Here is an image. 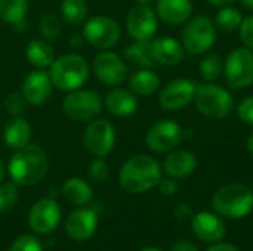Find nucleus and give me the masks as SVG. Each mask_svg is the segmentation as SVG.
I'll use <instances>...</instances> for the list:
<instances>
[{
	"instance_id": "obj_48",
	"label": "nucleus",
	"mask_w": 253,
	"mask_h": 251,
	"mask_svg": "<svg viewBox=\"0 0 253 251\" xmlns=\"http://www.w3.org/2000/svg\"><path fill=\"white\" fill-rule=\"evenodd\" d=\"M139 251H162V250H159V249H154V247H147V249H142V250H139Z\"/></svg>"
},
{
	"instance_id": "obj_42",
	"label": "nucleus",
	"mask_w": 253,
	"mask_h": 251,
	"mask_svg": "<svg viewBox=\"0 0 253 251\" xmlns=\"http://www.w3.org/2000/svg\"><path fill=\"white\" fill-rule=\"evenodd\" d=\"M206 251H239L234 246L231 244H216V246H212L211 249H208Z\"/></svg>"
},
{
	"instance_id": "obj_10",
	"label": "nucleus",
	"mask_w": 253,
	"mask_h": 251,
	"mask_svg": "<svg viewBox=\"0 0 253 251\" xmlns=\"http://www.w3.org/2000/svg\"><path fill=\"white\" fill-rule=\"evenodd\" d=\"M120 25L110 16L95 15L83 25V38L96 49H110L120 40Z\"/></svg>"
},
{
	"instance_id": "obj_5",
	"label": "nucleus",
	"mask_w": 253,
	"mask_h": 251,
	"mask_svg": "<svg viewBox=\"0 0 253 251\" xmlns=\"http://www.w3.org/2000/svg\"><path fill=\"white\" fill-rule=\"evenodd\" d=\"M104 108L101 95L90 89H77L68 92L62 101L64 114L76 123H89L95 120Z\"/></svg>"
},
{
	"instance_id": "obj_4",
	"label": "nucleus",
	"mask_w": 253,
	"mask_h": 251,
	"mask_svg": "<svg viewBox=\"0 0 253 251\" xmlns=\"http://www.w3.org/2000/svg\"><path fill=\"white\" fill-rule=\"evenodd\" d=\"M212 206L215 212L224 217L242 219L252 212L253 192L240 183L225 185L215 192Z\"/></svg>"
},
{
	"instance_id": "obj_47",
	"label": "nucleus",
	"mask_w": 253,
	"mask_h": 251,
	"mask_svg": "<svg viewBox=\"0 0 253 251\" xmlns=\"http://www.w3.org/2000/svg\"><path fill=\"white\" fill-rule=\"evenodd\" d=\"M3 178H4V166H3V163L0 160V182L3 180Z\"/></svg>"
},
{
	"instance_id": "obj_24",
	"label": "nucleus",
	"mask_w": 253,
	"mask_h": 251,
	"mask_svg": "<svg viewBox=\"0 0 253 251\" xmlns=\"http://www.w3.org/2000/svg\"><path fill=\"white\" fill-rule=\"evenodd\" d=\"M25 56L27 61L30 62V65H33L36 70H44L49 68L55 58V50L50 46V43L47 40H42V38H33L28 41L27 47H25Z\"/></svg>"
},
{
	"instance_id": "obj_12",
	"label": "nucleus",
	"mask_w": 253,
	"mask_h": 251,
	"mask_svg": "<svg viewBox=\"0 0 253 251\" xmlns=\"http://www.w3.org/2000/svg\"><path fill=\"white\" fill-rule=\"evenodd\" d=\"M92 70L101 83L111 87L122 84L127 77L126 64L117 53L110 50H102L93 58Z\"/></svg>"
},
{
	"instance_id": "obj_43",
	"label": "nucleus",
	"mask_w": 253,
	"mask_h": 251,
	"mask_svg": "<svg viewBox=\"0 0 253 251\" xmlns=\"http://www.w3.org/2000/svg\"><path fill=\"white\" fill-rule=\"evenodd\" d=\"M206 1H209V3L213 4V6H230V4H233L236 0H206Z\"/></svg>"
},
{
	"instance_id": "obj_26",
	"label": "nucleus",
	"mask_w": 253,
	"mask_h": 251,
	"mask_svg": "<svg viewBox=\"0 0 253 251\" xmlns=\"http://www.w3.org/2000/svg\"><path fill=\"white\" fill-rule=\"evenodd\" d=\"M62 197L73 206H86L92 201L93 192L87 182L80 178H70L62 185Z\"/></svg>"
},
{
	"instance_id": "obj_23",
	"label": "nucleus",
	"mask_w": 253,
	"mask_h": 251,
	"mask_svg": "<svg viewBox=\"0 0 253 251\" xmlns=\"http://www.w3.org/2000/svg\"><path fill=\"white\" fill-rule=\"evenodd\" d=\"M31 141V126L22 117H13L4 129H3V142L4 145L12 149H21L27 146Z\"/></svg>"
},
{
	"instance_id": "obj_8",
	"label": "nucleus",
	"mask_w": 253,
	"mask_h": 251,
	"mask_svg": "<svg viewBox=\"0 0 253 251\" xmlns=\"http://www.w3.org/2000/svg\"><path fill=\"white\" fill-rule=\"evenodd\" d=\"M225 81L231 89H246L253 84V52L248 47H236L224 64Z\"/></svg>"
},
{
	"instance_id": "obj_22",
	"label": "nucleus",
	"mask_w": 253,
	"mask_h": 251,
	"mask_svg": "<svg viewBox=\"0 0 253 251\" xmlns=\"http://www.w3.org/2000/svg\"><path fill=\"white\" fill-rule=\"evenodd\" d=\"M197 167V158L193 152L181 149L170 152L163 161V170L169 178L184 179L190 176Z\"/></svg>"
},
{
	"instance_id": "obj_37",
	"label": "nucleus",
	"mask_w": 253,
	"mask_h": 251,
	"mask_svg": "<svg viewBox=\"0 0 253 251\" xmlns=\"http://www.w3.org/2000/svg\"><path fill=\"white\" fill-rule=\"evenodd\" d=\"M239 31H240V40L243 41V46L253 52V15L243 18Z\"/></svg>"
},
{
	"instance_id": "obj_2",
	"label": "nucleus",
	"mask_w": 253,
	"mask_h": 251,
	"mask_svg": "<svg viewBox=\"0 0 253 251\" xmlns=\"http://www.w3.org/2000/svg\"><path fill=\"white\" fill-rule=\"evenodd\" d=\"M160 180V164L147 154H136L126 160L119 173V183L129 194H144L157 186Z\"/></svg>"
},
{
	"instance_id": "obj_40",
	"label": "nucleus",
	"mask_w": 253,
	"mask_h": 251,
	"mask_svg": "<svg viewBox=\"0 0 253 251\" xmlns=\"http://www.w3.org/2000/svg\"><path fill=\"white\" fill-rule=\"evenodd\" d=\"M160 188V192L166 197H172L178 192V183L175 182L173 178H168V179H162L157 185Z\"/></svg>"
},
{
	"instance_id": "obj_44",
	"label": "nucleus",
	"mask_w": 253,
	"mask_h": 251,
	"mask_svg": "<svg viewBox=\"0 0 253 251\" xmlns=\"http://www.w3.org/2000/svg\"><path fill=\"white\" fill-rule=\"evenodd\" d=\"M248 151H249V155L253 158V133L248 139Z\"/></svg>"
},
{
	"instance_id": "obj_31",
	"label": "nucleus",
	"mask_w": 253,
	"mask_h": 251,
	"mask_svg": "<svg viewBox=\"0 0 253 251\" xmlns=\"http://www.w3.org/2000/svg\"><path fill=\"white\" fill-rule=\"evenodd\" d=\"M200 75L203 77V80L206 81H215L222 70H224V62H222V58L216 53H211V55H206L202 62H200Z\"/></svg>"
},
{
	"instance_id": "obj_16",
	"label": "nucleus",
	"mask_w": 253,
	"mask_h": 251,
	"mask_svg": "<svg viewBox=\"0 0 253 251\" xmlns=\"http://www.w3.org/2000/svg\"><path fill=\"white\" fill-rule=\"evenodd\" d=\"M52 89L53 84L49 72H46L44 70H34L28 72L27 77L24 78L21 93L28 104L42 105L52 95Z\"/></svg>"
},
{
	"instance_id": "obj_28",
	"label": "nucleus",
	"mask_w": 253,
	"mask_h": 251,
	"mask_svg": "<svg viewBox=\"0 0 253 251\" xmlns=\"http://www.w3.org/2000/svg\"><path fill=\"white\" fill-rule=\"evenodd\" d=\"M27 12L28 0H0V19L12 27L24 22Z\"/></svg>"
},
{
	"instance_id": "obj_7",
	"label": "nucleus",
	"mask_w": 253,
	"mask_h": 251,
	"mask_svg": "<svg viewBox=\"0 0 253 251\" xmlns=\"http://www.w3.org/2000/svg\"><path fill=\"white\" fill-rule=\"evenodd\" d=\"M181 40L184 50L191 55H203L215 44L216 25L208 16H194L187 21Z\"/></svg>"
},
{
	"instance_id": "obj_29",
	"label": "nucleus",
	"mask_w": 253,
	"mask_h": 251,
	"mask_svg": "<svg viewBox=\"0 0 253 251\" xmlns=\"http://www.w3.org/2000/svg\"><path fill=\"white\" fill-rule=\"evenodd\" d=\"M59 9H61L62 18L68 24H73V25L82 24L87 16L86 0H62Z\"/></svg>"
},
{
	"instance_id": "obj_33",
	"label": "nucleus",
	"mask_w": 253,
	"mask_h": 251,
	"mask_svg": "<svg viewBox=\"0 0 253 251\" xmlns=\"http://www.w3.org/2000/svg\"><path fill=\"white\" fill-rule=\"evenodd\" d=\"M18 203V185L7 182L0 185V213L10 212Z\"/></svg>"
},
{
	"instance_id": "obj_34",
	"label": "nucleus",
	"mask_w": 253,
	"mask_h": 251,
	"mask_svg": "<svg viewBox=\"0 0 253 251\" xmlns=\"http://www.w3.org/2000/svg\"><path fill=\"white\" fill-rule=\"evenodd\" d=\"M25 98L22 96L21 92H12L4 98V109L7 114L13 115V117H21L25 112Z\"/></svg>"
},
{
	"instance_id": "obj_36",
	"label": "nucleus",
	"mask_w": 253,
	"mask_h": 251,
	"mask_svg": "<svg viewBox=\"0 0 253 251\" xmlns=\"http://www.w3.org/2000/svg\"><path fill=\"white\" fill-rule=\"evenodd\" d=\"M108 173H110V167L104 158H96L95 161H92L87 172L89 179L95 183H102L108 178Z\"/></svg>"
},
{
	"instance_id": "obj_13",
	"label": "nucleus",
	"mask_w": 253,
	"mask_h": 251,
	"mask_svg": "<svg viewBox=\"0 0 253 251\" xmlns=\"http://www.w3.org/2000/svg\"><path fill=\"white\" fill-rule=\"evenodd\" d=\"M61 220V207L52 198L36 201L28 212V226L39 235L52 232Z\"/></svg>"
},
{
	"instance_id": "obj_17",
	"label": "nucleus",
	"mask_w": 253,
	"mask_h": 251,
	"mask_svg": "<svg viewBox=\"0 0 253 251\" xmlns=\"http://www.w3.org/2000/svg\"><path fill=\"white\" fill-rule=\"evenodd\" d=\"M65 232L74 241L89 240L98 226V216L90 209H77L71 212L65 220Z\"/></svg>"
},
{
	"instance_id": "obj_19",
	"label": "nucleus",
	"mask_w": 253,
	"mask_h": 251,
	"mask_svg": "<svg viewBox=\"0 0 253 251\" xmlns=\"http://www.w3.org/2000/svg\"><path fill=\"white\" fill-rule=\"evenodd\" d=\"M191 0H156V15L166 24L181 25L191 18Z\"/></svg>"
},
{
	"instance_id": "obj_30",
	"label": "nucleus",
	"mask_w": 253,
	"mask_h": 251,
	"mask_svg": "<svg viewBox=\"0 0 253 251\" xmlns=\"http://www.w3.org/2000/svg\"><path fill=\"white\" fill-rule=\"evenodd\" d=\"M243 21V16L239 9L231 6H222V9L215 16V25L216 28H221L224 31H236L240 28V24Z\"/></svg>"
},
{
	"instance_id": "obj_27",
	"label": "nucleus",
	"mask_w": 253,
	"mask_h": 251,
	"mask_svg": "<svg viewBox=\"0 0 253 251\" xmlns=\"http://www.w3.org/2000/svg\"><path fill=\"white\" fill-rule=\"evenodd\" d=\"M129 87L135 95L150 96L160 87V77L151 68H141L129 77Z\"/></svg>"
},
{
	"instance_id": "obj_45",
	"label": "nucleus",
	"mask_w": 253,
	"mask_h": 251,
	"mask_svg": "<svg viewBox=\"0 0 253 251\" xmlns=\"http://www.w3.org/2000/svg\"><path fill=\"white\" fill-rule=\"evenodd\" d=\"M240 3H242L245 7H248V9L253 10V0H240Z\"/></svg>"
},
{
	"instance_id": "obj_15",
	"label": "nucleus",
	"mask_w": 253,
	"mask_h": 251,
	"mask_svg": "<svg viewBox=\"0 0 253 251\" xmlns=\"http://www.w3.org/2000/svg\"><path fill=\"white\" fill-rule=\"evenodd\" d=\"M126 30L133 40H150L157 31V15L145 4L130 9L126 18Z\"/></svg>"
},
{
	"instance_id": "obj_1",
	"label": "nucleus",
	"mask_w": 253,
	"mask_h": 251,
	"mask_svg": "<svg viewBox=\"0 0 253 251\" xmlns=\"http://www.w3.org/2000/svg\"><path fill=\"white\" fill-rule=\"evenodd\" d=\"M49 161L44 149L36 143H28L27 146L13 151L7 173L19 186H33L39 183L47 173Z\"/></svg>"
},
{
	"instance_id": "obj_32",
	"label": "nucleus",
	"mask_w": 253,
	"mask_h": 251,
	"mask_svg": "<svg viewBox=\"0 0 253 251\" xmlns=\"http://www.w3.org/2000/svg\"><path fill=\"white\" fill-rule=\"evenodd\" d=\"M39 27H40L42 36H43L47 41L55 40V38L61 34V30H62V24H61L59 18H58L55 13H44V15L40 18Z\"/></svg>"
},
{
	"instance_id": "obj_18",
	"label": "nucleus",
	"mask_w": 253,
	"mask_h": 251,
	"mask_svg": "<svg viewBox=\"0 0 253 251\" xmlns=\"http://www.w3.org/2000/svg\"><path fill=\"white\" fill-rule=\"evenodd\" d=\"M191 228L194 235L205 243H218L225 235L224 222L213 213L200 212L193 216Z\"/></svg>"
},
{
	"instance_id": "obj_25",
	"label": "nucleus",
	"mask_w": 253,
	"mask_h": 251,
	"mask_svg": "<svg viewBox=\"0 0 253 251\" xmlns=\"http://www.w3.org/2000/svg\"><path fill=\"white\" fill-rule=\"evenodd\" d=\"M126 61L139 68H153L157 62L153 53V43L150 40H135L123 50Z\"/></svg>"
},
{
	"instance_id": "obj_35",
	"label": "nucleus",
	"mask_w": 253,
	"mask_h": 251,
	"mask_svg": "<svg viewBox=\"0 0 253 251\" xmlns=\"http://www.w3.org/2000/svg\"><path fill=\"white\" fill-rule=\"evenodd\" d=\"M7 251H43L40 241L30 234L19 235L10 246Z\"/></svg>"
},
{
	"instance_id": "obj_6",
	"label": "nucleus",
	"mask_w": 253,
	"mask_h": 251,
	"mask_svg": "<svg viewBox=\"0 0 253 251\" xmlns=\"http://www.w3.org/2000/svg\"><path fill=\"white\" fill-rule=\"evenodd\" d=\"M194 104L200 114L215 120L228 117L234 108V99L231 93L218 84L197 86Z\"/></svg>"
},
{
	"instance_id": "obj_21",
	"label": "nucleus",
	"mask_w": 253,
	"mask_h": 251,
	"mask_svg": "<svg viewBox=\"0 0 253 251\" xmlns=\"http://www.w3.org/2000/svg\"><path fill=\"white\" fill-rule=\"evenodd\" d=\"M153 43V53L157 64L166 67H175L184 59V47L182 44L169 36H160Z\"/></svg>"
},
{
	"instance_id": "obj_41",
	"label": "nucleus",
	"mask_w": 253,
	"mask_h": 251,
	"mask_svg": "<svg viewBox=\"0 0 253 251\" xmlns=\"http://www.w3.org/2000/svg\"><path fill=\"white\" fill-rule=\"evenodd\" d=\"M170 251H199L197 250V247L193 244V243H190V241H178Z\"/></svg>"
},
{
	"instance_id": "obj_9",
	"label": "nucleus",
	"mask_w": 253,
	"mask_h": 251,
	"mask_svg": "<svg viewBox=\"0 0 253 251\" xmlns=\"http://www.w3.org/2000/svg\"><path fill=\"white\" fill-rule=\"evenodd\" d=\"M84 149L95 158L107 157L116 143V129L114 126L104 118H95L89 121L83 132L82 138Z\"/></svg>"
},
{
	"instance_id": "obj_3",
	"label": "nucleus",
	"mask_w": 253,
	"mask_h": 251,
	"mask_svg": "<svg viewBox=\"0 0 253 251\" xmlns=\"http://www.w3.org/2000/svg\"><path fill=\"white\" fill-rule=\"evenodd\" d=\"M49 75L53 87L62 92H73L86 83L89 77V65L83 56L67 53L53 61L49 67Z\"/></svg>"
},
{
	"instance_id": "obj_38",
	"label": "nucleus",
	"mask_w": 253,
	"mask_h": 251,
	"mask_svg": "<svg viewBox=\"0 0 253 251\" xmlns=\"http://www.w3.org/2000/svg\"><path fill=\"white\" fill-rule=\"evenodd\" d=\"M237 114H239V118L249 124V126H253V95L245 98L239 107H237Z\"/></svg>"
},
{
	"instance_id": "obj_46",
	"label": "nucleus",
	"mask_w": 253,
	"mask_h": 251,
	"mask_svg": "<svg viewBox=\"0 0 253 251\" xmlns=\"http://www.w3.org/2000/svg\"><path fill=\"white\" fill-rule=\"evenodd\" d=\"M138 4H145V6H150L151 3H156V0H135Z\"/></svg>"
},
{
	"instance_id": "obj_11",
	"label": "nucleus",
	"mask_w": 253,
	"mask_h": 251,
	"mask_svg": "<svg viewBox=\"0 0 253 251\" xmlns=\"http://www.w3.org/2000/svg\"><path fill=\"white\" fill-rule=\"evenodd\" d=\"M184 138L181 126L173 120H160L145 133V145L153 152H169L175 149Z\"/></svg>"
},
{
	"instance_id": "obj_20",
	"label": "nucleus",
	"mask_w": 253,
	"mask_h": 251,
	"mask_svg": "<svg viewBox=\"0 0 253 251\" xmlns=\"http://www.w3.org/2000/svg\"><path fill=\"white\" fill-rule=\"evenodd\" d=\"M104 105L107 111L116 117H129L136 111L138 99L132 90L116 86L107 93Z\"/></svg>"
},
{
	"instance_id": "obj_39",
	"label": "nucleus",
	"mask_w": 253,
	"mask_h": 251,
	"mask_svg": "<svg viewBox=\"0 0 253 251\" xmlns=\"http://www.w3.org/2000/svg\"><path fill=\"white\" fill-rule=\"evenodd\" d=\"M173 216L179 222H187V220H191L194 215H193V210H191V207L188 204L179 203L173 209Z\"/></svg>"
},
{
	"instance_id": "obj_14",
	"label": "nucleus",
	"mask_w": 253,
	"mask_h": 251,
	"mask_svg": "<svg viewBox=\"0 0 253 251\" xmlns=\"http://www.w3.org/2000/svg\"><path fill=\"white\" fill-rule=\"evenodd\" d=\"M197 90V84L188 78H176L168 83L159 96L160 105L168 111H179L191 104Z\"/></svg>"
}]
</instances>
